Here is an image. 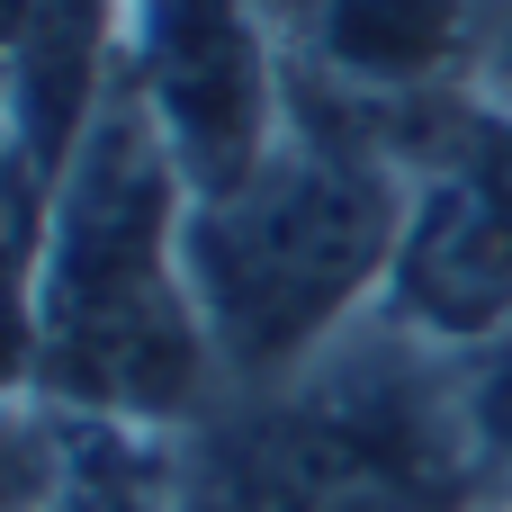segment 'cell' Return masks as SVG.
<instances>
[{"label": "cell", "mask_w": 512, "mask_h": 512, "mask_svg": "<svg viewBox=\"0 0 512 512\" xmlns=\"http://www.w3.org/2000/svg\"><path fill=\"white\" fill-rule=\"evenodd\" d=\"M405 234L396 126L297 72L288 135L216 198L189 207V279L225 387H270L324 360L387 306Z\"/></svg>", "instance_id": "3957f363"}, {"label": "cell", "mask_w": 512, "mask_h": 512, "mask_svg": "<svg viewBox=\"0 0 512 512\" xmlns=\"http://www.w3.org/2000/svg\"><path fill=\"white\" fill-rule=\"evenodd\" d=\"M27 144H18V108H9V81H0V162H18Z\"/></svg>", "instance_id": "30bf717a"}, {"label": "cell", "mask_w": 512, "mask_h": 512, "mask_svg": "<svg viewBox=\"0 0 512 512\" xmlns=\"http://www.w3.org/2000/svg\"><path fill=\"white\" fill-rule=\"evenodd\" d=\"M297 72L369 117L459 99L486 63V0H297Z\"/></svg>", "instance_id": "8992f818"}, {"label": "cell", "mask_w": 512, "mask_h": 512, "mask_svg": "<svg viewBox=\"0 0 512 512\" xmlns=\"http://www.w3.org/2000/svg\"><path fill=\"white\" fill-rule=\"evenodd\" d=\"M162 512H512L468 360L369 315L162 441Z\"/></svg>", "instance_id": "7a4b0ae2"}, {"label": "cell", "mask_w": 512, "mask_h": 512, "mask_svg": "<svg viewBox=\"0 0 512 512\" xmlns=\"http://www.w3.org/2000/svg\"><path fill=\"white\" fill-rule=\"evenodd\" d=\"M189 207L162 126L135 81L108 72L81 135L45 180L36 234V378L27 396L90 432L171 441L225 396L198 279H189Z\"/></svg>", "instance_id": "6da1fadb"}, {"label": "cell", "mask_w": 512, "mask_h": 512, "mask_svg": "<svg viewBox=\"0 0 512 512\" xmlns=\"http://www.w3.org/2000/svg\"><path fill=\"white\" fill-rule=\"evenodd\" d=\"M117 72L198 198L234 189L297 108V36L270 0H126Z\"/></svg>", "instance_id": "5b68a950"}, {"label": "cell", "mask_w": 512, "mask_h": 512, "mask_svg": "<svg viewBox=\"0 0 512 512\" xmlns=\"http://www.w3.org/2000/svg\"><path fill=\"white\" fill-rule=\"evenodd\" d=\"M45 162H0V405L36 378V234H45Z\"/></svg>", "instance_id": "52a82bcc"}, {"label": "cell", "mask_w": 512, "mask_h": 512, "mask_svg": "<svg viewBox=\"0 0 512 512\" xmlns=\"http://www.w3.org/2000/svg\"><path fill=\"white\" fill-rule=\"evenodd\" d=\"M45 512H162V441L81 423V468H72L63 504H45Z\"/></svg>", "instance_id": "ba28073f"}, {"label": "cell", "mask_w": 512, "mask_h": 512, "mask_svg": "<svg viewBox=\"0 0 512 512\" xmlns=\"http://www.w3.org/2000/svg\"><path fill=\"white\" fill-rule=\"evenodd\" d=\"M468 387H477L486 450H495V468H504V486H512V342H495V351H477V360H468Z\"/></svg>", "instance_id": "9c48e42d"}, {"label": "cell", "mask_w": 512, "mask_h": 512, "mask_svg": "<svg viewBox=\"0 0 512 512\" xmlns=\"http://www.w3.org/2000/svg\"><path fill=\"white\" fill-rule=\"evenodd\" d=\"M387 126L405 153V234L378 315L477 360L512 342V99L459 90Z\"/></svg>", "instance_id": "277c9868"}]
</instances>
